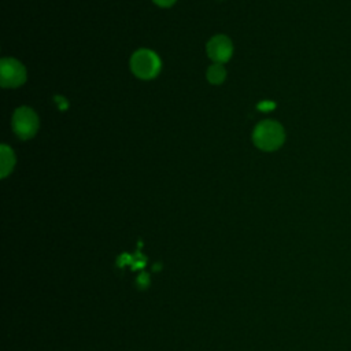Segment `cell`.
Masks as SVG:
<instances>
[{"mask_svg":"<svg viewBox=\"0 0 351 351\" xmlns=\"http://www.w3.org/2000/svg\"><path fill=\"white\" fill-rule=\"evenodd\" d=\"M225 77H226V71L222 63H214L207 69V80L214 85L222 84Z\"/></svg>","mask_w":351,"mask_h":351,"instance_id":"cell-7","label":"cell"},{"mask_svg":"<svg viewBox=\"0 0 351 351\" xmlns=\"http://www.w3.org/2000/svg\"><path fill=\"white\" fill-rule=\"evenodd\" d=\"M233 53V45L229 37L223 34L214 36L207 43V55L215 63H223L230 59Z\"/></svg>","mask_w":351,"mask_h":351,"instance_id":"cell-5","label":"cell"},{"mask_svg":"<svg viewBox=\"0 0 351 351\" xmlns=\"http://www.w3.org/2000/svg\"><path fill=\"white\" fill-rule=\"evenodd\" d=\"M12 130L22 138H32L38 130V117L29 107H19L12 115Z\"/></svg>","mask_w":351,"mask_h":351,"instance_id":"cell-3","label":"cell"},{"mask_svg":"<svg viewBox=\"0 0 351 351\" xmlns=\"http://www.w3.org/2000/svg\"><path fill=\"white\" fill-rule=\"evenodd\" d=\"M26 81L25 66L14 58H4L0 63V82L4 88H16Z\"/></svg>","mask_w":351,"mask_h":351,"instance_id":"cell-4","label":"cell"},{"mask_svg":"<svg viewBox=\"0 0 351 351\" xmlns=\"http://www.w3.org/2000/svg\"><path fill=\"white\" fill-rule=\"evenodd\" d=\"M14 165H15V155L12 149L8 145L3 144L0 147V177L1 178L7 177L12 171Z\"/></svg>","mask_w":351,"mask_h":351,"instance_id":"cell-6","label":"cell"},{"mask_svg":"<svg viewBox=\"0 0 351 351\" xmlns=\"http://www.w3.org/2000/svg\"><path fill=\"white\" fill-rule=\"evenodd\" d=\"M285 140V133L282 126L271 119L259 122L252 133L254 144L262 151H276Z\"/></svg>","mask_w":351,"mask_h":351,"instance_id":"cell-1","label":"cell"},{"mask_svg":"<svg viewBox=\"0 0 351 351\" xmlns=\"http://www.w3.org/2000/svg\"><path fill=\"white\" fill-rule=\"evenodd\" d=\"M137 284L140 287H147L149 284V278H148V274L147 273H141L137 278Z\"/></svg>","mask_w":351,"mask_h":351,"instance_id":"cell-8","label":"cell"},{"mask_svg":"<svg viewBox=\"0 0 351 351\" xmlns=\"http://www.w3.org/2000/svg\"><path fill=\"white\" fill-rule=\"evenodd\" d=\"M152 1L159 7H171L176 3V0H152Z\"/></svg>","mask_w":351,"mask_h":351,"instance_id":"cell-9","label":"cell"},{"mask_svg":"<svg viewBox=\"0 0 351 351\" xmlns=\"http://www.w3.org/2000/svg\"><path fill=\"white\" fill-rule=\"evenodd\" d=\"M130 69L140 80H152L160 71V59L151 49H138L130 58Z\"/></svg>","mask_w":351,"mask_h":351,"instance_id":"cell-2","label":"cell"}]
</instances>
